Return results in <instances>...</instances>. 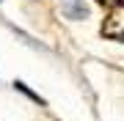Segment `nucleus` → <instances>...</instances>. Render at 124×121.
I'll return each mask as SVG.
<instances>
[{
	"instance_id": "obj_3",
	"label": "nucleus",
	"mask_w": 124,
	"mask_h": 121,
	"mask_svg": "<svg viewBox=\"0 0 124 121\" xmlns=\"http://www.w3.org/2000/svg\"><path fill=\"white\" fill-rule=\"evenodd\" d=\"M17 88H19V91H22V94H25V96H31V99H36V102H41V99H39V96H36V94H33V91H31V88H25V85H22V83H17Z\"/></svg>"
},
{
	"instance_id": "obj_2",
	"label": "nucleus",
	"mask_w": 124,
	"mask_h": 121,
	"mask_svg": "<svg viewBox=\"0 0 124 121\" xmlns=\"http://www.w3.org/2000/svg\"><path fill=\"white\" fill-rule=\"evenodd\" d=\"M61 3V14L66 19H88V14H91V8L85 6V0H58Z\"/></svg>"
},
{
	"instance_id": "obj_1",
	"label": "nucleus",
	"mask_w": 124,
	"mask_h": 121,
	"mask_svg": "<svg viewBox=\"0 0 124 121\" xmlns=\"http://www.w3.org/2000/svg\"><path fill=\"white\" fill-rule=\"evenodd\" d=\"M102 36H105V39H116V41H124V3L113 6L110 14L105 17V22H102Z\"/></svg>"
},
{
	"instance_id": "obj_4",
	"label": "nucleus",
	"mask_w": 124,
	"mask_h": 121,
	"mask_svg": "<svg viewBox=\"0 0 124 121\" xmlns=\"http://www.w3.org/2000/svg\"><path fill=\"white\" fill-rule=\"evenodd\" d=\"M99 3H105V6H119V3H124V0H99Z\"/></svg>"
}]
</instances>
